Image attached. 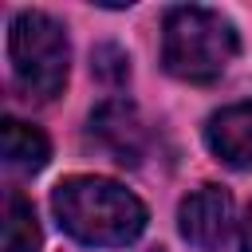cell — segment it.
I'll list each match as a JSON object with an SVG mask.
<instances>
[{
	"mask_svg": "<svg viewBox=\"0 0 252 252\" xmlns=\"http://www.w3.org/2000/svg\"><path fill=\"white\" fill-rule=\"evenodd\" d=\"M8 59H12V79L28 98H55L67 83V35L63 24L43 16V12H20L8 28Z\"/></svg>",
	"mask_w": 252,
	"mask_h": 252,
	"instance_id": "cell-3",
	"label": "cell"
},
{
	"mask_svg": "<svg viewBox=\"0 0 252 252\" xmlns=\"http://www.w3.org/2000/svg\"><path fill=\"white\" fill-rule=\"evenodd\" d=\"M51 209L59 224L94 248L130 244L146 228V205L106 177H67L51 193Z\"/></svg>",
	"mask_w": 252,
	"mask_h": 252,
	"instance_id": "cell-1",
	"label": "cell"
},
{
	"mask_svg": "<svg viewBox=\"0 0 252 252\" xmlns=\"http://www.w3.org/2000/svg\"><path fill=\"white\" fill-rule=\"evenodd\" d=\"M181 236L201 252H220L232 236V197L220 185H201L177 209Z\"/></svg>",
	"mask_w": 252,
	"mask_h": 252,
	"instance_id": "cell-4",
	"label": "cell"
},
{
	"mask_svg": "<svg viewBox=\"0 0 252 252\" xmlns=\"http://www.w3.org/2000/svg\"><path fill=\"white\" fill-rule=\"evenodd\" d=\"M91 71H94L102 83L118 87V83H126V75H130V59H126L122 47L102 43V47H94V55H91Z\"/></svg>",
	"mask_w": 252,
	"mask_h": 252,
	"instance_id": "cell-9",
	"label": "cell"
},
{
	"mask_svg": "<svg viewBox=\"0 0 252 252\" xmlns=\"http://www.w3.org/2000/svg\"><path fill=\"white\" fill-rule=\"evenodd\" d=\"M240 248L252 252V205H248V217H244V232H240Z\"/></svg>",
	"mask_w": 252,
	"mask_h": 252,
	"instance_id": "cell-10",
	"label": "cell"
},
{
	"mask_svg": "<svg viewBox=\"0 0 252 252\" xmlns=\"http://www.w3.org/2000/svg\"><path fill=\"white\" fill-rule=\"evenodd\" d=\"M43 236H39V220L32 201H24L20 193H8L4 201V252H39Z\"/></svg>",
	"mask_w": 252,
	"mask_h": 252,
	"instance_id": "cell-8",
	"label": "cell"
},
{
	"mask_svg": "<svg viewBox=\"0 0 252 252\" xmlns=\"http://www.w3.org/2000/svg\"><path fill=\"white\" fill-rule=\"evenodd\" d=\"M205 142L224 165L248 169L252 165V102H232L217 110L205 122Z\"/></svg>",
	"mask_w": 252,
	"mask_h": 252,
	"instance_id": "cell-6",
	"label": "cell"
},
{
	"mask_svg": "<svg viewBox=\"0 0 252 252\" xmlns=\"http://www.w3.org/2000/svg\"><path fill=\"white\" fill-rule=\"evenodd\" d=\"M91 142L118 165H138L142 154H146V130H142V118L134 110V102L126 98H106L94 114H91V126H87Z\"/></svg>",
	"mask_w": 252,
	"mask_h": 252,
	"instance_id": "cell-5",
	"label": "cell"
},
{
	"mask_svg": "<svg viewBox=\"0 0 252 252\" xmlns=\"http://www.w3.org/2000/svg\"><path fill=\"white\" fill-rule=\"evenodd\" d=\"M0 154L12 173H39L51 158V146H47L43 130L28 126L20 118H4L0 122Z\"/></svg>",
	"mask_w": 252,
	"mask_h": 252,
	"instance_id": "cell-7",
	"label": "cell"
},
{
	"mask_svg": "<svg viewBox=\"0 0 252 252\" xmlns=\"http://www.w3.org/2000/svg\"><path fill=\"white\" fill-rule=\"evenodd\" d=\"M236 55L232 24L213 8H173L161 28V63L185 83H213Z\"/></svg>",
	"mask_w": 252,
	"mask_h": 252,
	"instance_id": "cell-2",
	"label": "cell"
}]
</instances>
